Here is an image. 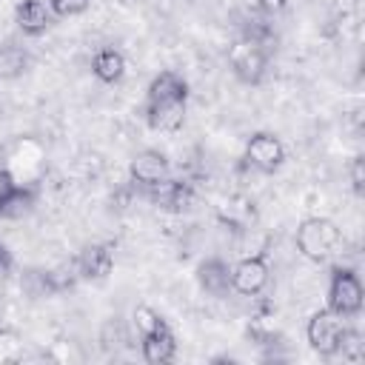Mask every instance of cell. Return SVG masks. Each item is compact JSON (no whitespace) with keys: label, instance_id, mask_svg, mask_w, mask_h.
Wrapping results in <instances>:
<instances>
[{"label":"cell","instance_id":"1","mask_svg":"<svg viewBox=\"0 0 365 365\" xmlns=\"http://www.w3.org/2000/svg\"><path fill=\"white\" fill-rule=\"evenodd\" d=\"M188 80L171 68L157 71L148 86H145V97H143V120L151 131H177L185 123V111H188Z\"/></svg>","mask_w":365,"mask_h":365},{"label":"cell","instance_id":"2","mask_svg":"<svg viewBox=\"0 0 365 365\" xmlns=\"http://www.w3.org/2000/svg\"><path fill=\"white\" fill-rule=\"evenodd\" d=\"M325 308L342 319H354L365 308V285L351 265H334L328 274V294Z\"/></svg>","mask_w":365,"mask_h":365},{"label":"cell","instance_id":"3","mask_svg":"<svg viewBox=\"0 0 365 365\" xmlns=\"http://www.w3.org/2000/svg\"><path fill=\"white\" fill-rule=\"evenodd\" d=\"M294 242H297V251L305 259L325 262L328 257L336 254V248L342 242V231L331 217H308L297 225Z\"/></svg>","mask_w":365,"mask_h":365},{"label":"cell","instance_id":"4","mask_svg":"<svg viewBox=\"0 0 365 365\" xmlns=\"http://www.w3.org/2000/svg\"><path fill=\"white\" fill-rule=\"evenodd\" d=\"M268 63H271L268 46H259L248 37H237L228 46V68L242 86H259L268 74Z\"/></svg>","mask_w":365,"mask_h":365},{"label":"cell","instance_id":"5","mask_svg":"<svg viewBox=\"0 0 365 365\" xmlns=\"http://www.w3.org/2000/svg\"><path fill=\"white\" fill-rule=\"evenodd\" d=\"M348 319L336 317L334 311L328 308H319L308 317L305 322V342L311 345L314 354H319L322 359H334L336 356V342H339V334L345 328Z\"/></svg>","mask_w":365,"mask_h":365},{"label":"cell","instance_id":"6","mask_svg":"<svg viewBox=\"0 0 365 365\" xmlns=\"http://www.w3.org/2000/svg\"><path fill=\"white\" fill-rule=\"evenodd\" d=\"M242 160H245L254 171H259V174H274V171H279L282 163H285V145H282V140H279L277 134H271V131H254V134L245 140V154H242Z\"/></svg>","mask_w":365,"mask_h":365},{"label":"cell","instance_id":"7","mask_svg":"<svg viewBox=\"0 0 365 365\" xmlns=\"http://www.w3.org/2000/svg\"><path fill=\"white\" fill-rule=\"evenodd\" d=\"M37 205V188L17 182L6 168H0V220H23Z\"/></svg>","mask_w":365,"mask_h":365},{"label":"cell","instance_id":"8","mask_svg":"<svg viewBox=\"0 0 365 365\" xmlns=\"http://www.w3.org/2000/svg\"><path fill=\"white\" fill-rule=\"evenodd\" d=\"M268 277H271V265H268L265 251L248 254L237 265H231V291L242 297H257L268 285Z\"/></svg>","mask_w":365,"mask_h":365},{"label":"cell","instance_id":"9","mask_svg":"<svg viewBox=\"0 0 365 365\" xmlns=\"http://www.w3.org/2000/svg\"><path fill=\"white\" fill-rule=\"evenodd\" d=\"M165 177H171V163L160 148H143L128 163V182L137 191L148 188V185H157Z\"/></svg>","mask_w":365,"mask_h":365},{"label":"cell","instance_id":"10","mask_svg":"<svg viewBox=\"0 0 365 365\" xmlns=\"http://www.w3.org/2000/svg\"><path fill=\"white\" fill-rule=\"evenodd\" d=\"M137 194H143L154 208L160 211H185L191 202H194V188L191 182L185 180H177V177H165L163 182L157 185H148V188H140Z\"/></svg>","mask_w":365,"mask_h":365},{"label":"cell","instance_id":"11","mask_svg":"<svg viewBox=\"0 0 365 365\" xmlns=\"http://www.w3.org/2000/svg\"><path fill=\"white\" fill-rule=\"evenodd\" d=\"M74 265H77L80 279L103 282L114 271V248L108 242H88L74 254Z\"/></svg>","mask_w":365,"mask_h":365},{"label":"cell","instance_id":"12","mask_svg":"<svg viewBox=\"0 0 365 365\" xmlns=\"http://www.w3.org/2000/svg\"><path fill=\"white\" fill-rule=\"evenodd\" d=\"M140 351L143 359L148 365H168L177 359V339L174 331L168 328V322H160L157 328H151L148 334L140 336Z\"/></svg>","mask_w":365,"mask_h":365},{"label":"cell","instance_id":"13","mask_svg":"<svg viewBox=\"0 0 365 365\" xmlns=\"http://www.w3.org/2000/svg\"><path fill=\"white\" fill-rule=\"evenodd\" d=\"M14 23H17V29L26 37H43L51 29L54 14H51V9H48L46 0H17V6H14Z\"/></svg>","mask_w":365,"mask_h":365},{"label":"cell","instance_id":"14","mask_svg":"<svg viewBox=\"0 0 365 365\" xmlns=\"http://www.w3.org/2000/svg\"><path fill=\"white\" fill-rule=\"evenodd\" d=\"M197 285L208 294V297H228L231 291V265L222 257H205L197 265Z\"/></svg>","mask_w":365,"mask_h":365},{"label":"cell","instance_id":"15","mask_svg":"<svg viewBox=\"0 0 365 365\" xmlns=\"http://www.w3.org/2000/svg\"><path fill=\"white\" fill-rule=\"evenodd\" d=\"M91 74L106 86H117L125 77V54L114 46L97 48L91 57Z\"/></svg>","mask_w":365,"mask_h":365},{"label":"cell","instance_id":"16","mask_svg":"<svg viewBox=\"0 0 365 365\" xmlns=\"http://www.w3.org/2000/svg\"><path fill=\"white\" fill-rule=\"evenodd\" d=\"M29 66H31V54L26 46L14 40H6L0 46V80H17L29 71Z\"/></svg>","mask_w":365,"mask_h":365},{"label":"cell","instance_id":"17","mask_svg":"<svg viewBox=\"0 0 365 365\" xmlns=\"http://www.w3.org/2000/svg\"><path fill=\"white\" fill-rule=\"evenodd\" d=\"M336 356H342L345 362H362L365 356V336L356 325H348L342 328L339 334V342H336Z\"/></svg>","mask_w":365,"mask_h":365},{"label":"cell","instance_id":"18","mask_svg":"<svg viewBox=\"0 0 365 365\" xmlns=\"http://www.w3.org/2000/svg\"><path fill=\"white\" fill-rule=\"evenodd\" d=\"M131 322H134L137 334L143 336V334H148L151 328H157L160 322H165V319H163V314H157L151 305H137L134 314H131Z\"/></svg>","mask_w":365,"mask_h":365},{"label":"cell","instance_id":"19","mask_svg":"<svg viewBox=\"0 0 365 365\" xmlns=\"http://www.w3.org/2000/svg\"><path fill=\"white\" fill-rule=\"evenodd\" d=\"M46 3H48L51 14L60 17V20H66V17H77V14L88 11V6H91V0H46Z\"/></svg>","mask_w":365,"mask_h":365},{"label":"cell","instance_id":"20","mask_svg":"<svg viewBox=\"0 0 365 365\" xmlns=\"http://www.w3.org/2000/svg\"><path fill=\"white\" fill-rule=\"evenodd\" d=\"M348 180H351V188L356 197L365 194V157L362 154H354L348 160Z\"/></svg>","mask_w":365,"mask_h":365},{"label":"cell","instance_id":"21","mask_svg":"<svg viewBox=\"0 0 365 365\" xmlns=\"http://www.w3.org/2000/svg\"><path fill=\"white\" fill-rule=\"evenodd\" d=\"M285 6H288V0H257V11H259L262 17L279 14V11H285Z\"/></svg>","mask_w":365,"mask_h":365},{"label":"cell","instance_id":"22","mask_svg":"<svg viewBox=\"0 0 365 365\" xmlns=\"http://www.w3.org/2000/svg\"><path fill=\"white\" fill-rule=\"evenodd\" d=\"M11 271H14V254L6 242H0V277H6Z\"/></svg>","mask_w":365,"mask_h":365}]
</instances>
